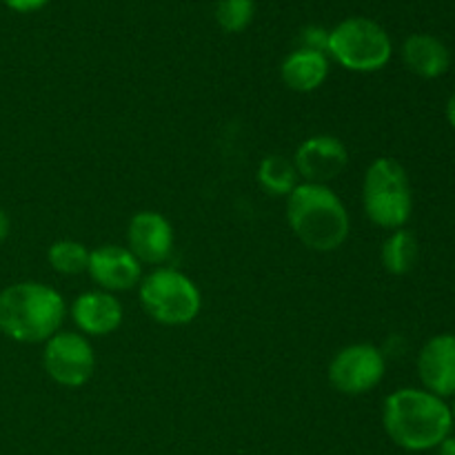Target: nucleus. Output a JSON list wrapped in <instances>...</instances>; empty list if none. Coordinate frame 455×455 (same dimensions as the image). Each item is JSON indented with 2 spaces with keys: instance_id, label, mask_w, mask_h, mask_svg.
Returning <instances> with one entry per match:
<instances>
[{
  "instance_id": "obj_1",
  "label": "nucleus",
  "mask_w": 455,
  "mask_h": 455,
  "mask_svg": "<svg viewBox=\"0 0 455 455\" xmlns=\"http://www.w3.org/2000/svg\"><path fill=\"white\" fill-rule=\"evenodd\" d=\"M382 427L395 447L409 453L438 449L453 431L451 409L427 389H398L382 403Z\"/></svg>"
},
{
  "instance_id": "obj_2",
  "label": "nucleus",
  "mask_w": 455,
  "mask_h": 455,
  "mask_svg": "<svg viewBox=\"0 0 455 455\" xmlns=\"http://www.w3.org/2000/svg\"><path fill=\"white\" fill-rule=\"evenodd\" d=\"M287 222L293 235L311 251L329 253L347 243L349 212L340 196L327 185L300 182L287 196Z\"/></svg>"
},
{
  "instance_id": "obj_3",
  "label": "nucleus",
  "mask_w": 455,
  "mask_h": 455,
  "mask_svg": "<svg viewBox=\"0 0 455 455\" xmlns=\"http://www.w3.org/2000/svg\"><path fill=\"white\" fill-rule=\"evenodd\" d=\"M65 315V298L49 284L16 283L0 291V331L13 342H47L60 331Z\"/></svg>"
},
{
  "instance_id": "obj_4",
  "label": "nucleus",
  "mask_w": 455,
  "mask_h": 455,
  "mask_svg": "<svg viewBox=\"0 0 455 455\" xmlns=\"http://www.w3.org/2000/svg\"><path fill=\"white\" fill-rule=\"evenodd\" d=\"M363 209L382 229H404L413 212L409 173L395 158H376L364 172Z\"/></svg>"
},
{
  "instance_id": "obj_5",
  "label": "nucleus",
  "mask_w": 455,
  "mask_h": 455,
  "mask_svg": "<svg viewBox=\"0 0 455 455\" xmlns=\"http://www.w3.org/2000/svg\"><path fill=\"white\" fill-rule=\"evenodd\" d=\"M138 298L154 323L164 327H185L198 318L203 296L194 280L178 269L160 267L138 284Z\"/></svg>"
},
{
  "instance_id": "obj_6",
  "label": "nucleus",
  "mask_w": 455,
  "mask_h": 455,
  "mask_svg": "<svg viewBox=\"0 0 455 455\" xmlns=\"http://www.w3.org/2000/svg\"><path fill=\"white\" fill-rule=\"evenodd\" d=\"M327 56L355 74H373L389 65L394 43L380 22L351 16L329 31Z\"/></svg>"
},
{
  "instance_id": "obj_7",
  "label": "nucleus",
  "mask_w": 455,
  "mask_h": 455,
  "mask_svg": "<svg viewBox=\"0 0 455 455\" xmlns=\"http://www.w3.org/2000/svg\"><path fill=\"white\" fill-rule=\"evenodd\" d=\"M387 373L385 354L376 345L355 342L347 345L331 358L327 369L329 382L338 394L364 395L376 389Z\"/></svg>"
},
{
  "instance_id": "obj_8",
  "label": "nucleus",
  "mask_w": 455,
  "mask_h": 455,
  "mask_svg": "<svg viewBox=\"0 0 455 455\" xmlns=\"http://www.w3.org/2000/svg\"><path fill=\"white\" fill-rule=\"evenodd\" d=\"M43 367L56 385L78 389L92 380L96 355L83 333L58 331L44 342Z\"/></svg>"
},
{
  "instance_id": "obj_9",
  "label": "nucleus",
  "mask_w": 455,
  "mask_h": 455,
  "mask_svg": "<svg viewBox=\"0 0 455 455\" xmlns=\"http://www.w3.org/2000/svg\"><path fill=\"white\" fill-rule=\"evenodd\" d=\"M293 164L302 182L311 185H327L329 180L340 176L349 164V151L345 142L329 133H318L298 145Z\"/></svg>"
},
{
  "instance_id": "obj_10",
  "label": "nucleus",
  "mask_w": 455,
  "mask_h": 455,
  "mask_svg": "<svg viewBox=\"0 0 455 455\" xmlns=\"http://www.w3.org/2000/svg\"><path fill=\"white\" fill-rule=\"evenodd\" d=\"M173 227L158 212H138L127 227V249L145 265H163L173 253Z\"/></svg>"
},
{
  "instance_id": "obj_11",
  "label": "nucleus",
  "mask_w": 455,
  "mask_h": 455,
  "mask_svg": "<svg viewBox=\"0 0 455 455\" xmlns=\"http://www.w3.org/2000/svg\"><path fill=\"white\" fill-rule=\"evenodd\" d=\"M87 274L102 291H129L142 280V267L127 247L102 244L89 251Z\"/></svg>"
},
{
  "instance_id": "obj_12",
  "label": "nucleus",
  "mask_w": 455,
  "mask_h": 455,
  "mask_svg": "<svg viewBox=\"0 0 455 455\" xmlns=\"http://www.w3.org/2000/svg\"><path fill=\"white\" fill-rule=\"evenodd\" d=\"M418 378L429 394L447 400L455 395V333H438L418 354Z\"/></svg>"
},
{
  "instance_id": "obj_13",
  "label": "nucleus",
  "mask_w": 455,
  "mask_h": 455,
  "mask_svg": "<svg viewBox=\"0 0 455 455\" xmlns=\"http://www.w3.org/2000/svg\"><path fill=\"white\" fill-rule=\"evenodd\" d=\"M71 318L83 336H109L123 324V305L109 291H84L71 305Z\"/></svg>"
},
{
  "instance_id": "obj_14",
  "label": "nucleus",
  "mask_w": 455,
  "mask_h": 455,
  "mask_svg": "<svg viewBox=\"0 0 455 455\" xmlns=\"http://www.w3.org/2000/svg\"><path fill=\"white\" fill-rule=\"evenodd\" d=\"M403 62L413 76L435 80L451 67V52L431 34H411L403 43Z\"/></svg>"
},
{
  "instance_id": "obj_15",
  "label": "nucleus",
  "mask_w": 455,
  "mask_h": 455,
  "mask_svg": "<svg viewBox=\"0 0 455 455\" xmlns=\"http://www.w3.org/2000/svg\"><path fill=\"white\" fill-rule=\"evenodd\" d=\"M329 76V56L314 49L298 47L280 65V78L287 89L298 93H311L324 84Z\"/></svg>"
},
{
  "instance_id": "obj_16",
  "label": "nucleus",
  "mask_w": 455,
  "mask_h": 455,
  "mask_svg": "<svg viewBox=\"0 0 455 455\" xmlns=\"http://www.w3.org/2000/svg\"><path fill=\"white\" fill-rule=\"evenodd\" d=\"M256 178L258 185L262 187V191H267V194L274 196V198H287V196L300 185V176H298L293 160L278 154L265 156V158L260 160Z\"/></svg>"
},
{
  "instance_id": "obj_17",
  "label": "nucleus",
  "mask_w": 455,
  "mask_h": 455,
  "mask_svg": "<svg viewBox=\"0 0 455 455\" xmlns=\"http://www.w3.org/2000/svg\"><path fill=\"white\" fill-rule=\"evenodd\" d=\"M418 240L411 231L395 229L387 235L380 249V262L391 275H407L418 262Z\"/></svg>"
},
{
  "instance_id": "obj_18",
  "label": "nucleus",
  "mask_w": 455,
  "mask_h": 455,
  "mask_svg": "<svg viewBox=\"0 0 455 455\" xmlns=\"http://www.w3.org/2000/svg\"><path fill=\"white\" fill-rule=\"evenodd\" d=\"M47 260L53 271L62 275L84 274L89 267V249L78 240L62 238L47 249Z\"/></svg>"
},
{
  "instance_id": "obj_19",
  "label": "nucleus",
  "mask_w": 455,
  "mask_h": 455,
  "mask_svg": "<svg viewBox=\"0 0 455 455\" xmlns=\"http://www.w3.org/2000/svg\"><path fill=\"white\" fill-rule=\"evenodd\" d=\"M256 16V0H218L216 22L227 34H240Z\"/></svg>"
},
{
  "instance_id": "obj_20",
  "label": "nucleus",
  "mask_w": 455,
  "mask_h": 455,
  "mask_svg": "<svg viewBox=\"0 0 455 455\" xmlns=\"http://www.w3.org/2000/svg\"><path fill=\"white\" fill-rule=\"evenodd\" d=\"M327 44H329V31L323 29V27H307L302 29L300 34V47L302 49H314V52H323L327 53Z\"/></svg>"
},
{
  "instance_id": "obj_21",
  "label": "nucleus",
  "mask_w": 455,
  "mask_h": 455,
  "mask_svg": "<svg viewBox=\"0 0 455 455\" xmlns=\"http://www.w3.org/2000/svg\"><path fill=\"white\" fill-rule=\"evenodd\" d=\"M3 3L7 4L12 12L31 13V12H38V9H43L49 0H3Z\"/></svg>"
},
{
  "instance_id": "obj_22",
  "label": "nucleus",
  "mask_w": 455,
  "mask_h": 455,
  "mask_svg": "<svg viewBox=\"0 0 455 455\" xmlns=\"http://www.w3.org/2000/svg\"><path fill=\"white\" fill-rule=\"evenodd\" d=\"M438 455H455V435L451 434L443 444L438 447Z\"/></svg>"
},
{
  "instance_id": "obj_23",
  "label": "nucleus",
  "mask_w": 455,
  "mask_h": 455,
  "mask_svg": "<svg viewBox=\"0 0 455 455\" xmlns=\"http://www.w3.org/2000/svg\"><path fill=\"white\" fill-rule=\"evenodd\" d=\"M444 114H447L449 124H451V127L455 129V92L451 93V96H449V100H447V109H444Z\"/></svg>"
},
{
  "instance_id": "obj_24",
  "label": "nucleus",
  "mask_w": 455,
  "mask_h": 455,
  "mask_svg": "<svg viewBox=\"0 0 455 455\" xmlns=\"http://www.w3.org/2000/svg\"><path fill=\"white\" fill-rule=\"evenodd\" d=\"M7 235H9V218H7V213L0 209V243H4V238H7Z\"/></svg>"
},
{
  "instance_id": "obj_25",
  "label": "nucleus",
  "mask_w": 455,
  "mask_h": 455,
  "mask_svg": "<svg viewBox=\"0 0 455 455\" xmlns=\"http://www.w3.org/2000/svg\"><path fill=\"white\" fill-rule=\"evenodd\" d=\"M449 409H451V418H453V427H455V395H453V404Z\"/></svg>"
}]
</instances>
